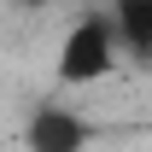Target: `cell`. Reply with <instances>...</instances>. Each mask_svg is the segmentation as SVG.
<instances>
[{
  "label": "cell",
  "instance_id": "1",
  "mask_svg": "<svg viewBox=\"0 0 152 152\" xmlns=\"http://www.w3.org/2000/svg\"><path fill=\"white\" fill-rule=\"evenodd\" d=\"M117 53H123V41H117L111 12H82L58 41L53 76H58V88H94L117 70Z\"/></svg>",
  "mask_w": 152,
  "mask_h": 152
},
{
  "label": "cell",
  "instance_id": "4",
  "mask_svg": "<svg viewBox=\"0 0 152 152\" xmlns=\"http://www.w3.org/2000/svg\"><path fill=\"white\" fill-rule=\"evenodd\" d=\"M18 6H29V12H35V6H53V0H18Z\"/></svg>",
  "mask_w": 152,
  "mask_h": 152
},
{
  "label": "cell",
  "instance_id": "2",
  "mask_svg": "<svg viewBox=\"0 0 152 152\" xmlns=\"http://www.w3.org/2000/svg\"><path fill=\"white\" fill-rule=\"evenodd\" d=\"M88 140H94L88 117L70 111V105H58V99L35 105L29 123H23V146L29 152H88Z\"/></svg>",
  "mask_w": 152,
  "mask_h": 152
},
{
  "label": "cell",
  "instance_id": "3",
  "mask_svg": "<svg viewBox=\"0 0 152 152\" xmlns=\"http://www.w3.org/2000/svg\"><path fill=\"white\" fill-rule=\"evenodd\" d=\"M117 23V41H123V53L152 64V0H111L105 6Z\"/></svg>",
  "mask_w": 152,
  "mask_h": 152
}]
</instances>
